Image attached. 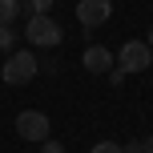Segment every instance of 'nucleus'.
Listing matches in <instances>:
<instances>
[{"label": "nucleus", "instance_id": "9", "mask_svg": "<svg viewBox=\"0 0 153 153\" xmlns=\"http://www.w3.org/2000/svg\"><path fill=\"white\" fill-rule=\"evenodd\" d=\"M12 48H16V28L4 24V28H0V53H12Z\"/></svg>", "mask_w": 153, "mask_h": 153}, {"label": "nucleus", "instance_id": "6", "mask_svg": "<svg viewBox=\"0 0 153 153\" xmlns=\"http://www.w3.org/2000/svg\"><path fill=\"white\" fill-rule=\"evenodd\" d=\"M81 65H85V73L101 76V73H109V69H113V65H117V56L109 53L105 45H89V48H85V53H81Z\"/></svg>", "mask_w": 153, "mask_h": 153}, {"label": "nucleus", "instance_id": "2", "mask_svg": "<svg viewBox=\"0 0 153 153\" xmlns=\"http://www.w3.org/2000/svg\"><path fill=\"white\" fill-rule=\"evenodd\" d=\"M24 40H28L32 48H56L61 45V24L53 20V16H28V24H24Z\"/></svg>", "mask_w": 153, "mask_h": 153}, {"label": "nucleus", "instance_id": "10", "mask_svg": "<svg viewBox=\"0 0 153 153\" xmlns=\"http://www.w3.org/2000/svg\"><path fill=\"white\" fill-rule=\"evenodd\" d=\"M89 153H125V149L117 145V141H97V145H93Z\"/></svg>", "mask_w": 153, "mask_h": 153}, {"label": "nucleus", "instance_id": "15", "mask_svg": "<svg viewBox=\"0 0 153 153\" xmlns=\"http://www.w3.org/2000/svg\"><path fill=\"white\" fill-rule=\"evenodd\" d=\"M145 45H149V48H153V28H149V40H145Z\"/></svg>", "mask_w": 153, "mask_h": 153}, {"label": "nucleus", "instance_id": "8", "mask_svg": "<svg viewBox=\"0 0 153 153\" xmlns=\"http://www.w3.org/2000/svg\"><path fill=\"white\" fill-rule=\"evenodd\" d=\"M16 16H20V0H0V28L12 24Z\"/></svg>", "mask_w": 153, "mask_h": 153}, {"label": "nucleus", "instance_id": "4", "mask_svg": "<svg viewBox=\"0 0 153 153\" xmlns=\"http://www.w3.org/2000/svg\"><path fill=\"white\" fill-rule=\"evenodd\" d=\"M48 129H53V125H48V117L40 113V109H24L20 117H16V133H20L24 141H48Z\"/></svg>", "mask_w": 153, "mask_h": 153}, {"label": "nucleus", "instance_id": "7", "mask_svg": "<svg viewBox=\"0 0 153 153\" xmlns=\"http://www.w3.org/2000/svg\"><path fill=\"white\" fill-rule=\"evenodd\" d=\"M53 0H20V16H45Z\"/></svg>", "mask_w": 153, "mask_h": 153}, {"label": "nucleus", "instance_id": "12", "mask_svg": "<svg viewBox=\"0 0 153 153\" xmlns=\"http://www.w3.org/2000/svg\"><path fill=\"white\" fill-rule=\"evenodd\" d=\"M40 153H65V145H56V141L48 137V141H40Z\"/></svg>", "mask_w": 153, "mask_h": 153}, {"label": "nucleus", "instance_id": "5", "mask_svg": "<svg viewBox=\"0 0 153 153\" xmlns=\"http://www.w3.org/2000/svg\"><path fill=\"white\" fill-rule=\"evenodd\" d=\"M109 16H113V4H109V0H81V4H76L81 28H97V24H105Z\"/></svg>", "mask_w": 153, "mask_h": 153}, {"label": "nucleus", "instance_id": "11", "mask_svg": "<svg viewBox=\"0 0 153 153\" xmlns=\"http://www.w3.org/2000/svg\"><path fill=\"white\" fill-rule=\"evenodd\" d=\"M105 76H109V85H125V73H121V69H117V65H113V69H109Z\"/></svg>", "mask_w": 153, "mask_h": 153}, {"label": "nucleus", "instance_id": "13", "mask_svg": "<svg viewBox=\"0 0 153 153\" xmlns=\"http://www.w3.org/2000/svg\"><path fill=\"white\" fill-rule=\"evenodd\" d=\"M125 153H145V141H129V145H121Z\"/></svg>", "mask_w": 153, "mask_h": 153}, {"label": "nucleus", "instance_id": "3", "mask_svg": "<svg viewBox=\"0 0 153 153\" xmlns=\"http://www.w3.org/2000/svg\"><path fill=\"white\" fill-rule=\"evenodd\" d=\"M153 65V48L145 45V40H125L121 53H117V69H121L125 76L129 73H145Z\"/></svg>", "mask_w": 153, "mask_h": 153}, {"label": "nucleus", "instance_id": "14", "mask_svg": "<svg viewBox=\"0 0 153 153\" xmlns=\"http://www.w3.org/2000/svg\"><path fill=\"white\" fill-rule=\"evenodd\" d=\"M145 153H153V137H145Z\"/></svg>", "mask_w": 153, "mask_h": 153}, {"label": "nucleus", "instance_id": "1", "mask_svg": "<svg viewBox=\"0 0 153 153\" xmlns=\"http://www.w3.org/2000/svg\"><path fill=\"white\" fill-rule=\"evenodd\" d=\"M40 73V61L32 56V48H12V53L4 56V65H0V81L4 85H28L32 76Z\"/></svg>", "mask_w": 153, "mask_h": 153}]
</instances>
